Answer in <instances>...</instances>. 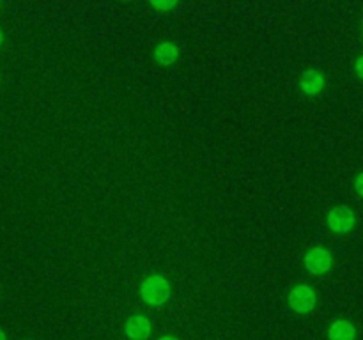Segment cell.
<instances>
[{
    "mask_svg": "<svg viewBox=\"0 0 363 340\" xmlns=\"http://www.w3.org/2000/svg\"><path fill=\"white\" fill-rule=\"evenodd\" d=\"M170 293L172 289H170L169 280L162 275H151L140 283V298L144 300V303L151 305V307L165 305L169 301Z\"/></svg>",
    "mask_w": 363,
    "mask_h": 340,
    "instance_id": "1",
    "label": "cell"
},
{
    "mask_svg": "<svg viewBox=\"0 0 363 340\" xmlns=\"http://www.w3.org/2000/svg\"><path fill=\"white\" fill-rule=\"evenodd\" d=\"M326 225L332 232L335 234H347L354 229L357 225V215H354L353 209L350 205H335L333 209H330V212L326 215Z\"/></svg>",
    "mask_w": 363,
    "mask_h": 340,
    "instance_id": "2",
    "label": "cell"
},
{
    "mask_svg": "<svg viewBox=\"0 0 363 340\" xmlns=\"http://www.w3.org/2000/svg\"><path fill=\"white\" fill-rule=\"evenodd\" d=\"M287 301H289V307L293 308L296 314L305 315L311 314L315 308V305H318V294H315V290L312 289L311 285L301 283V285H296L291 289Z\"/></svg>",
    "mask_w": 363,
    "mask_h": 340,
    "instance_id": "3",
    "label": "cell"
},
{
    "mask_svg": "<svg viewBox=\"0 0 363 340\" xmlns=\"http://www.w3.org/2000/svg\"><path fill=\"white\" fill-rule=\"evenodd\" d=\"M305 268L311 275L321 276L333 268V255L323 246H314L305 255Z\"/></svg>",
    "mask_w": 363,
    "mask_h": 340,
    "instance_id": "4",
    "label": "cell"
},
{
    "mask_svg": "<svg viewBox=\"0 0 363 340\" xmlns=\"http://www.w3.org/2000/svg\"><path fill=\"white\" fill-rule=\"evenodd\" d=\"M124 333L130 340H147L151 336V321L145 315H131L124 324Z\"/></svg>",
    "mask_w": 363,
    "mask_h": 340,
    "instance_id": "5",
    "label": "cell"
},
{
    "mask_svg": "<svg viewBox=\"0 0 363 340\" xmlns=\"http://www.w3.org/2000/svg\"><path fill=\"white\" fill-rule=\"evenodd\" d=\"M325 85H326L325 74L318 69H308L300 76V89L307 96L321 94Z\"/></svg>",
    "mask_w": 363,
    "mask_h": 340,
    "instance_id": "6",
    "label": "cell"
},
{
    "mask_svg": "<svg viewBox=\"0 0 363 340\" xmlns=\"http://www.w3.org/2000/svg\"><path fill=\"white\" fill-rule=\"evenodd\" d=\"M357 326L347 319L333 321L328 328V340H357Z\"/></svg>",
    "mask_w": 363,
    "mask_h": 340,
    "instance_id": "7",
    "label": "cell"
},
{
    "mask_svg": "<svg viewBox=\"0 0 363 340\" xmlns=\"http://www.w3.org/2000/svg\"><path fill=\"white\" fill-rule=\"evenodd\" d=\"M152 55H155V60L160 66H172L177 60V57H179V48H177L176 42L162 41L155 48Z\"/></svg>",
    "mask_w": 363,
    "mask_h": 340,
    "instance_id": "8",
    "label": "cell"
},
{
    "mask_svg": "<svg viewBox=\"0 0 363 340\" xmlns=\"http://www.w3.org/2000/svg\"><path fill=\"white\" fill-rule=\"evenodd\" d=\"M151 7L160 11V13H167V11H172L174 7H177V2L176 0H170V2H156V0H152Z\"/></svg>",
    "mask_w": 363,
    "mask_h": 340,
    "instance_id": "9",
    "label": "cell"
},
{
    "mask_svg": "<svg viewBox=\"0 0 363 340\" xmlns=\"http://www.w3.org/2000/svg\"><path fill=\"white\" fill-rule=\"evenodd\" d=\"M354 190H357V193L363 198V170L354 177Z\"/></svg>",
    "mask_w": 363,
    "mask_h": 340,
    "instance_id": "10",
    "label": "cell"
},
{
    "mask_svg": "<svg viewBox=\"0 0 363 340\" xmlns=\"http://www.w3.org/2000/svg\"><path fill=\"white\" fill-rule=\"evenodd\" d=\"M354 71H357L358 76H360L362 80H363V55L358 57L357 62H354Z\"/></svg>",
    "mask_w": 363,
    "mask_h": 340,
    "instance_id": "11",
    "label": "cell"
},
{
    "mask_svg": "<svg viewBox=\"0 0 363 340\" xmlns=\"http://www.w3.org/2000/svg\"><path fill=\"white\" fill-rule=\"evenodd\" d=\"M158 340H179V339H177L176 335H163V336H160Z\"/></svg>",
    "mask_w": 363,
    "mask_h": 340,
    "instance_id": "12",
    "label": "cell"
},
{
    "mask_svg": "<svg viewBox=\"0 0 363 340\" xmlns=\"http://www.w3.org/2000/svg\"><path fill=\"white\" fill-rule=\"evenodd\" d=\"M0 340H7V339H6V333H4L2 329H0Z\"/></svg>",
    "mask_w": 363,
    "mask_h": 340,
    "instance_id": "13",
    "label": "cell"
},
{
    "mask_svg": "<svg viewBox=\"0 0 363 340\" xmlns=\"http://www.w3.org/2000/svg\"><path fill=\"white\" fill-rule=\"evenodd\" d=\"M2 45H4V32L0 30V46H2Z\"/></svg>",
    "mask_w": 363,
    "mask_h": 340,
    "instance_id": "14",
    "label": "cell"
}]
</instances>
